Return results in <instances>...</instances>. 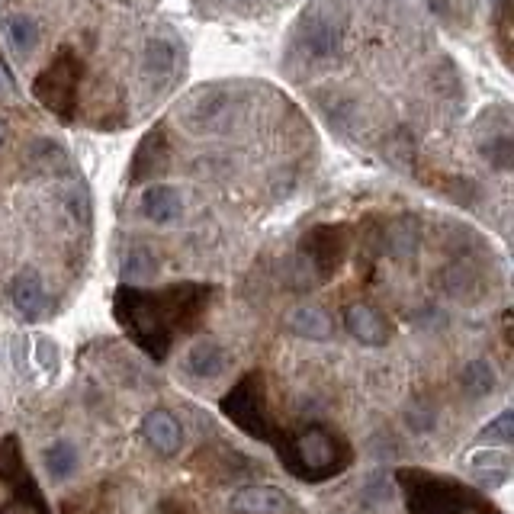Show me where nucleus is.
Returning a JSON list of instances; mask_svg holds the SVG:
<instances>
[{"instance_id": "1", "label": "nucleus", "mask_w": 514, "mask_h": 514, "mask_svg": "<svg viewBox=\"0 0 514 514\" xmlns=\"http://www.w3.org/2000/svg\"><path fill=\"white\" fill-rule=\"evenodd\" d=\"M280 71L344 145L392 168L412 171L466 107L453 58L402 0H312Z\"/></svg>"}, {"instance_id": "2", "label": "nucleus", "mask_w": 514, "mask_h": 514, "mask_svg": "<svg viewBox=\"0 0 514 514\" xmlns=\"http://www.w3.org/2000/svg\"><path fill=\"white\" fill-rule=\"evenodd\" d=\"M139 0H4L0 36L58 123L119 132L187 78V45Z\"/></svg>"}, {"instance_id": "3", "label": "nucleus", "mask_w": 514, "mask_h": 514, "mask_svg": "<svg viewBox=\"0 0 514 514\" xmlns=\"http://www.w3.org/2000/svg\"><path fill=\"white\" fill-rule=\"evenodd\" d=\"M213 286L206 283H171L164 290H142V286H119L113 312L126 335L142 347L148 357L164 360L177 335H187L203 322Z\"/></svg>"}, {"instance_id": "4", "label": "nucleus", "mask_w": 514, "mask_h": 514, "mask_svg": "<svg viewBox=\"0 0 514 514\" xmlns=\"http://www.w3.org/2000/svg\"><path fill=\"white\" fill-rule=\"evenodd\" d=\"M274 447L286 470L306 482H325L331 476L344 473L354 460L351 444H347L341 434L328 431L322 425L302 428L299 434L283 431Z\"/></svg>"}, {"instance_id": "5", "label": "nucleus", "mask_w": 514, "mask_h": 514, "mask_svg": "<svg viewBox=\"0 0 514 514\" xmlns=\"http://www.w3.org/2000/svg\"><path fill=\"white\" fill-rule=\"evenodd\" d=\"M399 489L408 514H502L486 495L463 486L453 476L428 470H399Z\"/></svg>"}, {"instance_id": "6", "label": "nucleus", "mask_w": 514, "mask_h": 514, "mask_svg": "<svg viewBox=\"0 0 514 514\" xmlns=\"http://www.w3.org/2000/svg\"><path fill=\"white\" fill-rule=\"evenodd\" d=\"M222 415L232 421L235 428H241L254 441L264 444H277V437L283 428H277V418L270 412L267 402V383L261 373H248L225 392L222 399Z\"/></svg>"}, {"instance_id": "7", "label": "nucleus", "mask_w": 514, "mask_h": 514, "mask_svg": "<svg viewBox=\"0 0 514 514\" xmlns=\"http://www.w3.org/2000/svg\"><path fill=\"white\" fill-rule=\"evenodd\" d=\"M7 296H10V306L17 309L20 319L26 322H39L52 309L49 286H45L42 274H36V270H23V274L13 277L7 286Z\"/></svg>"}, {"instance_id": "8", "label": "nucleus", "mask_w": 514, "mask_h": 514, "mask_svg": "<svg viewBox=\"0 0 514 514\" xmlns=\"http://www.w3.org/2000/svg\"><path fill=\"white\" fill-rule=\"evenodd\" d=\"M344 325L347 331L360 341V344H370V347H380L389 341V322L386 315L370 306V302H351L344 309Z\"/></svg>"}, {"instance_id": "9", "label": "nucleus", "mask_w": 514, "mask_h": 514, "mask_svg": "<svg viewBox=\"0 0 514 514\" xmlns=\"http://www.w3.org/2000/svg\"><path fill=\"white\" fill-rule=\"evenodd\" d=\"M142 431H145V441L158 453H164V457H171V453H177L180 444H184V431H180L177 418L171 412H164V408H155V412L145 415Z\"/></svg>"}, {"instance_id": "10", "label": "nucleus", "mask_w": 514, "mask_h": 514, "mask_svg": "<svg viewBox=\"0 0 514 514\" xmlns=\"http://www.w3.org/2000/svg\"><path fill=\"white\" fill-rule=\"evenodd\" d=\"M431 13L434 20L441 23L450 33H470L476 23V10L479 0H421Z\"/></svg>"}, {"instance_id": "11", "label": "nucleus", "mask_w": 514, "mask_h": 514, "mask_svg": "<svg viewBox=\"0 0 514 514\" xmlns=\"http://www.w3.org/2000/svg\"><path fill=\"white\" fill-rule=\"evenodd\" d=\"M232 508L245 514H277L290 508V498L274 486H248L232 495Z\"/></svg>"}, {"instance_id": "12", "label": "nucleus", "mask_w": 514, "mask_h": 514, "mask_svg": "<svg viewBox=\"0 0 514 514\" xmlns=\"http://www.w3.org/2000/svg\"><path fill=\"white\" fill-rule=\"evenodd\" d=\"M286 325H290V331H296L299 338H309V341H328L335 335V322H331V315L319 306H296L286 315Z\"/></svg>"}, {"instance_id": "13", "label": "nucleus", "mask_w": 514, "mask_h": 514, "mask_svg": "<svg viewBox=\"0 0 514 514\" xmlns=\"http://www.w3.org/2000/svg\"><path fill=\"white\" fill-rule=\"evenodd\" d=\"M206 17H257L264 10H277L283 0H193Z\"/></svg>"}, {"instance_id": "14", "label": "nucleus", "mask_w": 514, "mask_h": 514, "mask_svg": "<svg viewBox=\"0 0 514 514\" xmlns=\"http://www.w3.org/2000/svg\"><path fill=\"white\" fill-rule=\"evenodd\" d=\"M187 367H190L193 376H209V380H213V376H219V373L225 370V354H222V347L213 344V341H200V344H196L193 351H190Z\"/></svg>"}, {"instance_id": "15", "label": "nucleus", "mask_w": 514, "mask_h": 514, "mask_svg": "<svg viewBox=\"0 0 514 514\" xmlns=\"http://www.w3.org/2000/svg\"><path fill=\"white\" fill-rule=\"evenodd\" d=\"M473 470L482 476V482L492 479V486H505V479L511 476V463L505 450H482L479 457H473Z\"/></svg>"}, {"instance_id": "16", "label": "nucleus", "mask_w": 514, "mask_h": 514, "mask_svg": "<svg viewBox=\"0 0 514 514\" xmlns=\"http://www.w3.org/2000/svg\"><path fill=\"white\" fill-rule=\"evenodd\" d=\"M74 470H78V450H74L68 441H58L45 450V473L52 479H68Z\"/></svg>"}, {"instance_id": "17", "label": "nucleus", "mask_w": 514, "mask_h": 514, "mask_svg": "<svg viewBox=\"0 0 514 514\" xmlns=\"http://www.w3.org/2000/svg\"><path fill=\"white\" fill-rule=\"evenodd\" d=\"M460 383L473 399H482L495 389V373H492V367L486 364V360H473V364H466Z\"/></svg>"}, {"instance_id": "18", "label": "nucleus", "mask_w": 514, "mask_h": 514, "mask_svg": "<svg viewBox=\"0 0 514 514\" xmlns=\"http://www.w3.org/2000/svg\"><path fill=\"white\" fill-rule=\"evenodd\" d=\"M0 110H23V90L17 74L10 71V62L0 55Z\"/></svg>"}, {"instance_id": "19", "label": "nucleus", "mask_w": 514, "mask_h": 514, "mask_svg": "<svg viewBox=\"0 0 514 514\" xmlns=\"http://www.w3.org/2000/svg\"><path fill=\"white\" fill-rule=\"evenodd\" d=\"M65 514H107V495H103V489H87L68 498Z\"/></svg>"}, {"instance_id": "20", "label": "nucleus", "mask_w": 514, "mask_h": 514, "mask_svg": "<svg viewBox=\"0 0 514 514\" xmlns=\"http://www.w3.org/2000/svg\"><path fill=\"white\" fill-rule=\"evenodd\" d=\"M508 13H511L508 0H498V7H495V26H498V39H502V55H505V62H508V55H511V49H508V39H511Z\"/></svg>"}, {"instance_id": "21", "label": "nucleus", "mask_w": 514, "mask_h": 514, "mask_svg": "<svg viewBox=\"0 0 514 514\" xmlns=\"http://www.w3.org/2000/svg\"><path fill=\"white\" fill-rule=\"evenodd\" d=\"M511 412H502V415H498L495 421H492V425H489V431H486V437H489V441H502L505 447L511 444Z\"/></svg>"}, {"instance_id": "22", "label": "nucleus", "mask_w": 514, "mask_h": 514, "mask_svg": "<svg viewBox=\"0 0 514 514\" xmlns=\"http://www.w3.org/2000/svg\"><path fill=\"white\" fill-rule=\"evenodd\" d=\"M39 367L45 373H58V354H55V344L49 338H39Z\"/></svg>"}, {"instance_id": "23", "label": "nucleus", "mask_w": 514, "mask_h": 514, "mask_svg": "<svg viewBox=\"0 0 514 514\" xmlns=\"http://www.w3.org/2000/svg\"><path fill=\"white\" fill-rule=\"evenodd\" d=\"M164 514H196V511H190L184 502H168L164 505Z\"/></svg>"}, {"instance_id": "24", "label": "nucleus", "mask_w": 514, "mask_h": 514, "mask_svg": "<svg viewBox=\"0 0 514 514\" xmlns=\"http://www.w3.org/2000/svg\"><path fill=\"white\" fill-rule=\"evenodd\" d=\"M142 4H155V0H142Z\"/></svg>"}]
</instances>
